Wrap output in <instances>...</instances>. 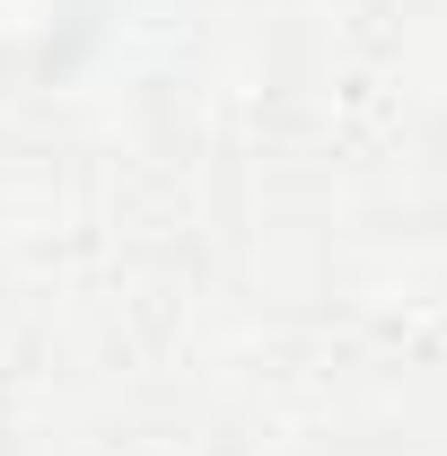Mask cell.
Returning a JSON list of instances; mask_svg holds the SVG:
<instances>
[{
    "mask_svg": "<svg viewBox=\"0 0 447 456\" xmlns=\"http://www.w3.org/2000/svg\"><path fill=\"white\" fill-rule=\"evenodd\" d=\"M79 27V0H0V61H45Z\"/></svg>",
    "mask_w": 447,
    "mask_h": 456,
    "instance_id": "cell-1",
    "label": "cell"
}]
</instances>
